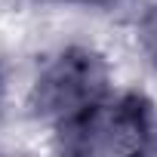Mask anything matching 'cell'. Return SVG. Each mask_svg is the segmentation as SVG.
<instances>
[{"label":"cell","instance_id":"1","mask_svg":"<svg viewBox=\"0 0 157 157\" xmlns=\"http://www.w3.org/2000/svg\"><path fill=\"white\" fill-rule=\"evenodd\" d=\"M154 132V111L136 93L105 96L83 114L59 126L62 148L71 154H136Z\"/></svg>","mask_w":157,"mask_h":157},{"label":"cell","instance_id":"2","mask_svg":"<svg viewBox=\"0 0 157 157\" xmlns=\"http://www.w3.org/2000/svg\"><path fill=\"white\" fill-rule=\"evenodd\" d=\"M108 93V65L102 62V56L83 46H68L37 74L31 90V108L43 120L62 126L93 108Z\"/></svg>","mask_w":157,"mask_h":157},{"label":"cell","instance_id":"3","mask_svg":"<svg viewBox=\"0 0 157 157\" xmlns=\"http://www.w3.org/2000/svg\"><path fill=\"white\" fill-rule=\"evenodd\" d=\"M142 43H145V52L151 56V62L157 65V6L142 22Z\"/></svg>","mask_w":157,"mask_h":157},{"label":"cell","instance_id":"4","mask_svg":"<svg viewBox=\"0 0 157 157\" xmlns=\"http://www.w3.org/2000/svg\"><path fill=\"white\" fill-rule=\"evenodd\" d=\"M68 3H86V6H120L126 0H68Z\"/></svg>","mask_w":157,"mask_h":157},{"label":"cell","instance_id":"5","mask_svg":"<svg viewBox=\"0 0 157 157\" xmlns=\"http://www.w3.org/2000/svg\"><path fill=\"white\" fill-rule=\"evenodd\" d=\"M0 90H3V77H0Z\"/></svg>","mask_w":157,"mask_h":157}]
</instances>
